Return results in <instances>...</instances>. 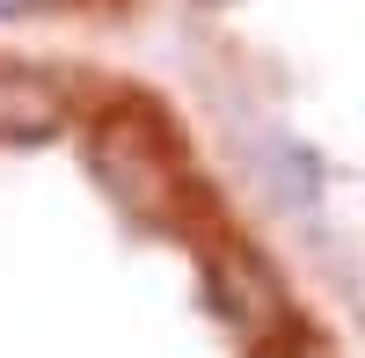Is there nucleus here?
Returning <instances> with one entry per match:
<instances>
[{"mask_svg":"<svg viewBox=\"0 0 365 358\" xmlns=\"http://www.w3.org/2000/svg\"><path fill=\"white\" fill-rule=\"evenodd\" d=\"M96 168H103L132 205H168V190H175L168 154H161L146 132H125V125H110V132L96 139Z\"/></svg>","mask_w":365,"mask_h":358,"instance_id":"obj_1","label":"nucleus"},{"mask_svg":"<svg viewBox=\"0 0 365 358\" xmlns=\"http://www.w3.org/2000/svg\"><path fill=\"white\" fill-rule=\"evenodd\" d=\"M58 125V96L29 73H0V132H44Z\"/></svg>","mask_w":365,"mask_h":358,"instance_id":"obj_2","label":"nucleus"}]
</instances>
